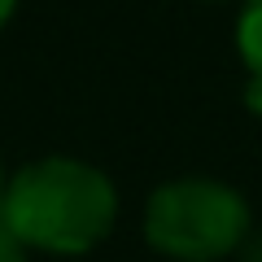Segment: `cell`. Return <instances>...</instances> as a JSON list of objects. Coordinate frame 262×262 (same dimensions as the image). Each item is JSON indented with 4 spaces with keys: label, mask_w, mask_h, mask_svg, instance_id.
I'll use <instances>...</instances> for the list:
<instances>
[{
    "label": "cell",
    "mask_w": 262,
    "mask_h": 262,
    "mask_svg": "<svg viewBox=\"0 0 262 262\" xmlns=\"http://www.w3.org/2000/svg\"><path fill=\"white\" fill-rule=\"evenodd\" d=\"M118 219V192L110 175L79 158L27 162L5 188L0 223L27 249L88 253L110 236Z\"/></svg>",
    "instance_id": "6da1fadb"
},
{
    "label": "cell",
    "mask_w": 262,
    "mask_h": 262,
    "mask_svg": "<svg viewBox=\"0 0 262 262\" xmlns=\"http://www.w3.org/2000/svg\"><path fill=\"white\" fill-rule=\"evenodd\" d=\"M249 236V206L219 179H170L144 206V241L175 262H219Z\"/></svg>",
    "instance_id": "7a4b0ae2"
},
{
    "label": "cell",
    "mask_w": 262,
    "mask_h": 262,
    "mask_svg": "<svg viewBox=\"0 0 262 262\" xmlns=\"http://www.w3.org/2000/svg\"><path fill=\"white\" fill-rule=\"evenodd\" d=\"M236 48H241L249 79H262V0H245L236 18Z\"/></svg>",
    "instance_id": "3957f363"
},
{
    "label": "cell",
    "mask_w": 262,
    "mask_h": 262,
    "mask_svg": "<svg viewBox=\"0 0 262 262\" xmlns=\"http://www.w3.org/2000/svg\"><path fill=\"white\" fill-rule=\"evenodd\" d=\"M0 262H27V245L0 223Z\"/></svg>",
    "instance_id": "277c9868"
},
{
    "label": "cell",
    "mask_w": 262,
    "mask_h": 262,
    "mask_svg": "<svg viewBox=\"0 0 262 262\" xmlns=\"http://www.w3.org/2000/svg\"><path fill=\"white\" fill-rule=\"evenodd\" d=\"M236 253H241V262H262V232H249Z\"/></svg>",
    "instance_id": "5b68a950"
},
{
    "label": "cell",
    "mask_w": 262,
    "mask_h": 262,
    "mask_svg": "<svg viewBox=\"0 0 262 262\" xmlns=\"http://www.w3.org/2000/svg\"><path fill=\"white\" fill-rule=\"evenodd\" d=\"M245 105H249L253 114H262V79H249V88H245Z\"/></svg>",
    "instance_id": "8992f818"
},
{
    "label": "cell",
    "mask_w": 262,
    "mask_h": 262,
    "mask_svg": "<svg viewBox=\"0 0 262 262\" xmlns=\"http://www.w3.org/2000/svg\"><path fill=\"white\" fill-rule=\"evenodd\" d=\"M13 9H18V0H0V27L13 18Z\"/></svg>",
    "instance_id": "52a82bcc"
},
{
    "label": "cell",
    "mask_w": 262,
    "mask_h": 262,
    "mask_svg": "<svg viewBox=\"0 0 262 262\" xmlns=\"http://www.w3.org/2000/svg\"><path fill=\"white\" fill-rule=\"evenodd\" d=\"M5 188H9V179H5V166H0V206H5Z\"/></svg>",
    "instance_id": "ba28073f"
}]
</instances>
